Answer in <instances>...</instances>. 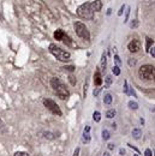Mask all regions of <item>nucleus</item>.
<instances>
[{"mask_svg":"<svg viewBox=\"0 0 155 156\" xmlns=\"http://www.w3.org/2000/svg\"><path fill=\"white\" fill-rule=\"evenodd\" d=\"M75 30L76 34L83 40H89L90 38V32H89L88 28L85 27V24L81 23V22H76L75 23Z\"/></svg>","mask_w":155,"mask_h":156,"instance_id":"obj_5","label":"nucleus"},{"mask_svg":"<svg viewBox=\"0 0 155 156\" xmlns=\"http://www.w3.org/2000/svg\"><path fill=\"white\" fill-rule=\"evenodd\" d=\"M79 155V148H76L75 153H73V156H78Z\"/></svg>","mask_w":155,"mask_h":156,"instance_id":"obj_33","label":"nucleus"},{"mask_svg":"<svg viewBox=\"0 0 155 156\" xmlns=\"http://www.w3.org/2000/svg\"><path fill=\"white\" fill-rule=\"evenodd\" d=\"M103 156H111V154H110V153H105Z\"/></svg>","mask_w":155,"mask_h":156,"instance_id":"obj_39","label":"nucleus"},{"mask_svg":"<svg viewBox=\"0 0 155 156\" xmlns=\"http://www.w3.org/2000/svg\"><path fill=\"white\" fill-rule=\"evenodd\" d=\"M144 156H152V150L150 149H147L144 151Z\"/></svg>","mask_w":155,"mask_h":156,"instance_id":"obj_28","label":"nucleus"},{"mask_svg":"<svg viewBox=\"0 0 155 156\" xmlns=\"http://www.w3.org/2000/svg\"><path fill=\"white\" fill-rule=\"evenodd\" d=\"M138 75H140V78L145 80L154 79V66L153 65H143L138 70Z\"/></svg>","mask_w":155,"mask_h":156,"instance_id":"obj_4","label":"nucleus"},{"mask_svg":"<svg viewBox=\"0 0 155 156\" xmlns=\"http://www.w3.org/2000/svg\"><path fill=\"white\" fill-rule=\"evenodd\" d=\"M50 52L55 56L56 59H58L59 61H69L70 58H71V54L66 51H63L61 48L56 47L55 45H50Z\"/></svg>","mask_w":155,"mask_h":156,"instance_id":"obj_3","label":"nucleus"},{"mask_svg":"<svg viewBox=\"0 0 155 156\" xmlns=\"http://www.w3.org/2000/svg\"><path fill=\"white\" fill-rule=\"evenodd\" d=\"M124 93L126 95H129V84H127V80L124 82Z\"/></svg>","mask_w":155,"mask_h":156,"instance_id":"obj_23","label":"nucleus"},{"mask_svg":"<svg viewBox=\"0 0 155 156\" xmlns=\"http://www.w3.org/2000/svg\"><path fill=\"white\" fill-rule=\"evenodd\" d=\"M112 72L114 73V76H119V75H120V69H119V66H114V67L112 69Z\"/></svg>","mask_w":155,"mask_h":156,"instance_id":"obj_21","label":"nucleus"},{"mask_svg":"<svg viewBox=\"0 0 155 156\" xmlns=\"http://www.w3.org/2000/svg\"><path fill=\"white\" fill-rule=\"evenodd\" d=\"M110 132H108V131L107 130H102V139H103V141H108V139H110Z\"/></svg>","mask_w":155,"mask_h":156,"instance_id":"obj_17","label":"nucleus"},{"mask_svg":"<svg viewBox=\"0 0 155 156\" xmlns=\"http://www.w3.org/2000/svg\"><path fill=\"white\" fill-rule=\"evenodd\" d=\"M106 64H107V55H106V53H102V56H101V70L102 71L106 70Z\"/></svg>","mask_w":155,"mask_h":156,"instance_id":"obj_11","label":"nucleus"},{"mask_svg":"<svg viewBox=\"0 0 155 156\" xmlns=\"http://www.w3.org/2000/svg\"><path fill=\"white\" fill-rule=\"evenodd\" d=\"M94 84L96 87H100L102 84V76H101V72L100 71H96L94 73Z\"/></svg>","mask_w":155,"mask_h":156,"instance_id":"obj_9","label":"nucleus"},{"mask_svg":"<svg viewBox=\"0 0 155 156\" xmlns=\"http://www.w3.org/2000/svg\"><path fill=\"white\" fill-rule=\"evenodd\" d=\"M3 126H4V122H3V120H1V119H0V129H1Z\"/></svg>","mask_w":155,"mask_h":156,"instance_id":"obj_38","label":"nucleus"},{"mask_svg":"<svg viewBox=\"0 0 155 156\" xmlns=\"http://www.w3.org/2000/svg\"><path fill=\"white\" fill-rule=\"evenodd\" d=\"M119 154H120L121 156H124V155H125V150H124V149H120V150H119Z\"/></svg>","mask_w":155,"mask_h":156,"instance_id":"obj_37","label":"nucleus"},{"mask_svg":"<svg viewBox=\"0 0 155 156\" xmlns=\"http://www.w3.org/2000/svg\"><path fill=\"white\" fill-rule=\"evenodd\" d=\"M136 63H137L136 59H130V60H129V64L131 65V66H132V65H136Z\"/></svg>","mask_w":155,"mask_h":156,"instance_id":"obj_30","label":"nucleus"},{"mask_svg":"<svg viewBox=\"0 0 155 156\" xmlns=\"http://www.w3.org/2000/svg\"><path fill=\"white\" fill-rule=\"evenodd\" d=\"M14 156H29L25 151H16L14 153Z\"/></svg>","mask_w":155,"mask_h":156,"instance_id":"obj_22","label":"nucleus"},{"mask_svg":"<svg viewBox=\"0 0 155 156\" xmlns=\"http://www.w3.org/2000/svg\"><path fill=\"white\" fill-rule=\"evenodd\" d=\"M134 156H138V155H134Z\"/></svg>","mask_w":155,"mask_h":156,"instance_id":"obj_41","label":"nucleus"},{"mask_svg":"<svg viewBox=\"0 0 155 156\" xmlns=\"http://www.w3.org/2000/svg\"><path fill=\"white\" fill-rule=\"evenodd\" d=\"M51 85H52L53 90L55 91V94L58 95V97H60L61 100H66V98L69 97V95H70L69 90H68L66 85H65L59 78L53 77L51 79Z\"/></svg>","mask_w":155,"mask_h":156,"instance_id":"obj_2","label":"nucleus"},{"mask_svg":"<svg viewBox=\"0 0 155 156\" xmlns=\"http://www.w3.org/2000/svg\"><path fill=\"white\" fill-rule=\"evenodd\" d=\"M101 91V88H97L96 90H94V93H93V95L94 96H96V95H99V93Z\"/></svg>","mask_w":155,"mask_h":156,"instance_id":"obj_29","label":"nucleus"},{"mask_svg":"<svg viewBox=\"0 0 155 156\" xmlns=\"http://www.w3.org/2000/svg\"><path fill=\"white\" fill-rule=\"evenodd\" d=\"M63 42H64L65 45H68V46H70V45L72 43V40H71V38H70V37H69L68 35H65V37L63 38Z\"/></svg>","mask_w":155,"mask_h":156,"instance_id":"obj_18","label":"nucleus"},{"mask_svg":"<svg viewBox=\"0 0 155 156\" xmlns=\"http://www.w3.org/2000/svg\"><path fill=\"white\" fill-rule=\"evenodd\" d=\"M65 71H70V72H73L75 71V67L73 66H65V67H63Z\"/></svg>","mask_w":155,"mask_h":156,"instance_id":"obj_24","label":"nucleus"},{"mask_svg":"<svg viewBox=\"0 0 155 156\" xmlns=\"http://www.w3.org/2000/svg\"><path fill=\"white\" fill-rule=\"evenodd\" d=\"M141 136H142V131H141L140 129H134V130H132V137H134L135 139H140Z\"/></svg>","mask_w":155,"mask_h":156,"instance_id":"obj_12","label":"nucleus"},{"mask_svg":"<svg viewBox=\"0 0 155 156\" xmlns=\"http://www.w3.org/2000/svg\"><path fill=\"white\" fill-rule=\"evenodd\" d=\"M93 119H94V121H96V122H99L100 120H101V114H100V112H94L93 113Z\"/></svg>","mask_w":155,"mask_h":156,"instance_id":"obj_16","label":"nucleus"},{"mask_svg":"<svg viewBox=\"0 0 155 156\" xmlns=\"http://www.w3.org/2000/svg\"><path fill=\"white\" fill-rule=\"evenodd\" d=\"M43 104H45V107L48 111H51L54 114V115H58V117H61L63 115V112L59 108V106L56 104L53 100H51V98H43Z\"/></svg>","mask_w":155,"mask_h":156,"instance_id":"obj_6","label":"nucleus"},{"mask_svg":"<svg viewBox=\"0 0 155 156\" xmlns=\"http://www.w3.org/2000/svg\"><path fill=\"white\" fill-rule=\"evenodd\" d=\"M101 7H102V4L100 0H94L93 3H85V4L81 5L77 9V14L82 18L90 19V18H93L95 12L101 10Z\"/></svg>","mask_w":155,"mask_h":156,"instance_id":"obj_1","label":"nucleus"},{"mask_svg":"<svg viewBox=\"0 0 155 156\" xmlns=\"http://www.w3.org/2000/svg\"><path fill=\"white\" fill-rule=\"evenodd\" d=\"M129 14H130V7L127 9V11H126V16H125V21L124 22H127V18H129Z\"/></svg>","mask_w":155,"mask_h":156,"instance_id":"obj_32","label":"nucleus"},{"mask_svg":"<svg viewBox=\"0 0 155 156\" xmlns=\"http://www.w3.org/2000/svg\"><path fill=\"white\" fill-rule=\"evenodd\" d=\"M43 135H45V138H48V139H52V138H54V137H53V135H52L51 132H45Z\"/></svg>","mask_w":155,"mask_h":156,"instance_id":"obj_25","label":"nucleus"},{"mask_svg":"<svg viewBox=\"0 0 155 156\" xmlns=\"http://www.w3.org/2000/svg\"><path fill=\"white\" fill-rule=\"evenodd\" d=\"M116 114H117L116 109H108L107 113H106V117H107L108 119H112V118L116 117Z\"/></svg>","mask_w":155,"mask_h":156,"instance_id":"obj_13","label":"nucleus"},{"mask_svg":"<svg viewBox=\"0 0 155 156\" xmlns=\"http://www.w3.org/2000/svg\"><path fill=\"white\" fill-rule=\"evenodd\" d=\"M103 103H105V104H111V103H112V95H111V94L105 95V97H103Z\"/></svg>","mask_w":155,"mask_h":156,"instance_id":"obj_14","label":"nucleus"},{"mask_svg":"<svg viewBox=\"0 0 155 156\" xmlns=\"http://www.w3.org/2000/svg\"><path fill=\"white\" fill-rule=\"evenodd\" d=\"M127 48H129V51L131 53H137L141 49V42L138 40H132L131 42L129 43Z\"/></svg>","mask_w":155,"mask_h":156,"instance_id":"obj_7","label":"nucleus"},{"mask_svg":"<svg viewBox=\"0 0 155 156\" xmlns=\"http://www.w3.org/2000/svg\"><path fill=\"white\" fill-rule=\"evenodd\" d=\"M149 52H150V54H152V56H153V58H154V56H155V51H154V47L149 49Z\"/></svg>","mask_w":155,"mask_h":156,"instance_id":"obj_34","label":"nucleus"},{"mask_svg":"<svg viewBox=\"0 0 155 156\" xmlns=\"http://www.w3.org/2000/svg\"><path fill=\"white\" fill-rule=\"evenodd\" d=\"M124 9H125V6L123 5V6H121V7H120V10H119V12H118V16H121V14H123V11H124Z\"/></svg>","mask_w":155,"mask_h":156,"instance_id":"obj_31","label":"nucleus"},{"mask_svg":"<svg viewBox=\"0 0 155 156\" xmlns=\"http://www.w3.org/2000/svg\"><path fill=\"white\" fill-rule=\"evenodd\" d=\"M114 60H116V63H117L118 65H120V64H121L120 58H119V55H114Z\"/></svg>","mask_w":155,"mask_h":156,"instance_id":"obj_26","label":"nucleus"},{"mask_svg":"<svg viewBox=\"0 0 155 156\" xmlns=\"http://www.w3.org/2000/svg\"><path fill=\"white\" fill-rule=\"evenodd\" d=\"M89 132H90V126L87 125V126L84 127V130H83V136H82V142H83L84 144L90 143L92 137H90V135H89Z\"/></svg>","mask_w":155,"mask_h":156,"instance_id":"obj_8","label":"nucleus"},{"mask_svg":"<svg viewBox=\"0 0 155 156\" xmlns=\"http://www.w3.org/2000/svg\"><path fill=\"white\" fill-rule=\"evenodd\" d=\"M111 83H112V76L108 75L107 77H106V84H105V87H106V88H108V87L111 85Z\"/></svg>","mask_w":155,"mask_h":156,"instance_id":"obj_19","label":"nucleus"},{"mask_svg":"<svg viewBox=\"0 0 155 156\" xmlns=\"http://www.w3.org/2000/svg\"><path fill=\"white\" fill-rule=\"evenodd\" d=\"M152 45H154V40L147 37V46H145V48H147L145 51H147V52H149V49L152 48Z\"/></svg>","mask_w":155,"mask_h":156,"instance_id":"obj_15","label":"nucleus"},{"mask_svg":"<svg viewBox=\"0 0 155 156\" xmlns=\"http://www.w3.org/2000/svg\"><path fill=\"white\" fill-rule=\"evenodd\" d=\"M69 79H70V82H71V84H73V85L76 84V80H75V77H73V76H70Z\"/></svg>","mask_w":155,"mask_h":156,"instance_id":"obj_27","label":"nucleus"},{"mask_svg":"<svg viewBox=\"0 0 155 156\" xmlns=\"http://www.w3.org/2000/svg\"><path fill=\"white\" fill-rule=\"evenodd\" d=\"M129 107L131 108V109H135L136 111V109H138V104L136 102H134V101H130L129 102Z\"/></svg>","mask_w":155,"mask_h":156,"instance_id":"obj_20","label":"nucleus"},{"mask_svg":"<svg viewBox=\"0 0 155 156\" xmlns=\"http://www.w3.org/2000/svg\"><path fill=\"white\" fill-rule=\"evenodd\" d=\"M130 27H131V28H136V27H137V22H136V21H135V22H132V23H131V25H130Z\"/></svg>","mask_w":155,"mask_h":156,"instance_id":"obj_36","label":"nucleus"},{"mask_svg":"<svg viewBox=\"0 0 155 156\" xmlns=\"http://www.w3.org/2000/svg\"><path fill=\"white\" fill-rule=\"evenodd\" d=\"M114 146H116V145H114L113 143H110V144H108V149H110V150H113Z\"/></svg>","mask_w":155,"mask_h":156,"instance_id":"obj_35","label":"nucleus"},{"mask_svg":"<svg viewBox=\"0 0 155 156\" xmlns=\"http://www.w3.org/2000/svg\"><path fill=\"white\" fill-rule=\"evenodd\" d=\"M112 127H113L114 130H116V129H117V125H116V124H112Z\"/></svg>","mask_w":155,"mask_h":156,"instance_id":"obj_40","label":"nucleus"},{"mask_svg":"<svg viewBox=\"0 0 155 156\" xmlns=\"http://www.w3.org/2000/svg\"><path fill=\"white\" fill-rule=\"evenodd\" d=\"M65 31L63 30V29H58V30H55L54 31V38L56 40V41H63V38L65 37Z\"/></svg>","mask_w":155,"mask_h":156,"instance_id":"obj_10","label":"nucleus"}]
</instances>
